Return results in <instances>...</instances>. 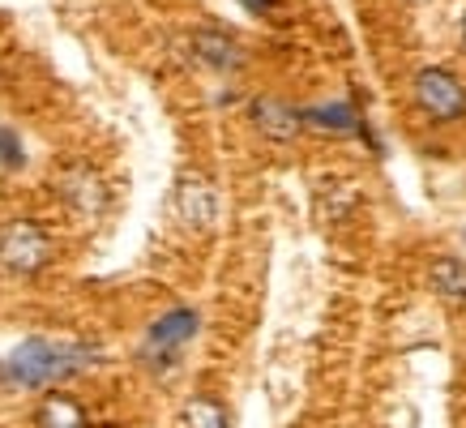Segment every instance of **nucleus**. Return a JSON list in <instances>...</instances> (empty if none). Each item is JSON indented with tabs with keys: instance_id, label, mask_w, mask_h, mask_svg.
Segmentation results:
<instances>
[{
	"instance_id": "nucleus-1",
	"label": "nucleus",
	"mask_w": 466,
	"mask_h": 428,
	"mask_svg": "<svg viewBox=\"0 0 466 428\" xmlns=\"http://www.w3.org/2000/svg\"><path fill=\"white\" fill-rule=\"evenodd\" d=\"M99 356L95 347L73 339H47V334H35V339L17 342L9 364H5V377L17 385H30V390H43V385H56L60 377H73L82 372L90 360Z\"/></svg>"
},
{
	"instance_id": "nucleus-2",
	"label": "nucleus",
	"mask_w": 466,
	"mask_h": 428,
	"mask_svg": "<svg viewBox=\"0 0 466 428\" xmlns=\"http://www.w3.org/2000/svg\"><path fill=\"white\" fill-rule=\"evenodd\" d=\"M47 261H52V236L43 231V223L14 219V223L0 228V266L9 274L30 279V274L47 270Z\"/></svg>"
},
{
	"instance_id": "nucleus-3",
	"label": "nucleus",
	"mask_w": 466,
	"mask_h": 428,
	"mask_svg": "<svg viewBox=\"0 0 466 428\" xmlns=\"http://www.w3.org/2000/svg\"><path fill=\"white\" fill-rule=\"evenodd\" d=\"M198 326H201V317L193 313V309H171V313H163V317L155 321V326L146 330L142 360H146V364H155V369L171 364V360H176V356L184 352V347L193 342Z\"/></svg>"
},
{
	"instance_id": "nucleus-4",
	"label": "nucleus",
	"mask_w": 466,
	"mask_h": 428,
	"mask_svg": "<svg viewBox=\"0 0 466 428\" xmlns=\"http://www.w3.org/2000/svg\"><path fill=\"white\" fill-rule=\"evenodd\" d=\"M415 103L424 107L432 120H458L466 112V86L441 65L415 73Z\"/></svg>"
},
{
	"instance_id": "nucleus-5",
	"label": "nucleus",
	"mask_w": 466,
	"mask_h": 428,
	"mask_svg": "<svg viewBox=\"0 0 466 428\" xmlns=\"http://www.w3.org/2000/svg\"><path fill=\"white\" fill-rule=\"evenodd\" d=\"M176 214L188 231H210L218 219V189L198 171H184L176 180Z\"/></svg>"
},
{
	"instance_id": "nucleus-6",
	"label": "nucleus",
	"mask_w": 466,
	"mask_h": 428,
	"mask_svg": "<svg viewBox=\"0 0 466 428\" xmlns=\"http://www.w3.org/2000/svg\"><path fill=\"white\" fill-rule=\"evenodd\" d=\"M253 125L266 133V138H274V142H287V138H296L299 133V112L291 107V103L274 99V95H261V99L253 103Z\"/></svg>"
},
{
	"instance_id": "nucleus-7",
	"label": "nucleus",
	"mask_w": 466,
	"mask_h": 428,
	"mask_svg": "<svg viewBox=\"0 0 466 428\" xmlns=\"http://www.w3.org/2000/svg\"><path fill=\"white\" fill-rule=\"evenodd\" d=\"M35 428H90V415L73 394H60V390H47L35 412Z\"/></svg>"
},
{
	"instance_id": "nucleus-8",
	"label": "nucleus",
	"mask_w": 466,
	"mask_h": 428,
	"mask_svg": "<svg viewBox=\"0 0 466 428\" xmlns=\"http://www.w3.org/2000/svg\"><path fill=\"white\" fill-rule=\"evenodd\" d=\"M60 189H65V201L77 206V210H86V214L103 210V185H99V176H95V171L69 168L65 171V180H60Z\"/></svg>"
},
{
	"instance_id": "nucleus-9",
	"label": "nucleus",
	"mask_w": 466,
	"mask_h": 428,
	"mask_svg": "<svg viewBox=\"0 0 466 428\" xmlns=\"http://www.w3.org/2000/svg\"><path fill=\"white\" fill-rule=\"evenodd\" d=\"M193 47H198V56L206 60L210 69H236V65H240L236 39H227L218 30H198V35H193Z\"/></svg>"
},
{
	"instance_id": "nucleus-10",
	"label": "nucleus",
	"mask_w": 466,
	"mask_h": 428,
	"mask_svg": "<svg viewBox=\"0 0 466 428\" xmlns=\"http://www.w3.org/2000/svg\"><path fill=\"white\" fill-rule=\"evenodd\" d=\"M176 428H231V420H227V407L218 399L198 394V399L184 403V412H180V420H176Z\"/></svg>"
},
{
	"instance_id": "nucleus-11",
	"label": "nucleus",
	"mask_w": 466,
	"mask_h": 428,
	"mask_svg": "<svg viewBox=\"0 0 466 428\" xmlns=\"http://www.w3.org/2000/svg\"><path fill=\"white\" fill-rule=\"evenodd\" d=\"M299 120H309L317 128H329V133H355L360 120L347 103H325V107H309V112H299Z\"/></svg>"
},
{
	"instance_id": "nucleus-12",
	"label": "nucleus",
	"mask_w": 466,
	"mask_h": 428,
	"mask_svg": "<svg viewBox=\"0 0 466 428\" xmlns=\"http://www.w3.org/2000/svg\"><path fill=\"white\" fill-rule=\"evenodd\" d=\"M432 287H437L445 300H466V261L441 257L437 266H432Z\"/></svg>"
},
{
	"instance_id": "nucleus-13",
	"label": "nucleus",
	"mask_w": 466,
	"mask_h": 428,
	"mask_svg": "<svg viewBox=\"0 0 466 428\" xmlns=\"http://www.w3.org/2000/svg\"><path fill=\"white\" fill-rule=\"evenodd\" d=\"M0 168H5V171H22V168H26L22 138H17V128H9V125H0Z\"/></svg>"
},
{
	"instance_id": "nucleus-14",
	"label": "nucleus",
	"mask_w": 466,
	"mask_h": 428,
	"mask_svg": "<svg viewBox=\"0 0 466 428\" xmlns=\"http://www.w3.org/2000/svg\"><path fill=\"white\" fill-rule=\"evenodd\" d=\"M244 9H248V14H257V17H266L269 9H274V0H240Z\"/></svg>"
},
{
	"instance_id": "nucleus-15",
	"label": "nucleus",
	"mask_w": 466,
	"mask_h": 428,
	"mask_svg": "<svg viewBox=\"0 0 466 428\" xmlns=\"http://www.w3.org/2000/svg\"><path fill=\"white\" fill-rule=\"evenodd\" d=\"M462 39H466V17H462Z\"/></svg>"
}]
</instances>
